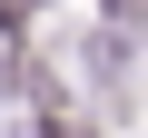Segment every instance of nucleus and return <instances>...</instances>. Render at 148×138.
I'll use <instances>...</instances> for the list:
<instances>
[{"label": "nucleus", "mask_w": 148, "mask_h": 138, "mask_svg": "<svg viewBox=\"0 0 148 138\" xmlns=\"http://www.w3.org/2000/svg\"><path fill=\"white\" fill-rule=\"evenodd\" d=\"M20 10H30V0H0V20H20Z\"/></svg>", "instance_id": "nucleus-1"}]
</instances>
